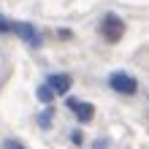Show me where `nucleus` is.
Returning a JSON list of instances; mask_svg holds the SVG:
<instances>
[{
	"label": "nucleus",
	"instance_id": "f03ea898",
	"mask_svg": "<svg viewBox=\"0 0 149 149\" xmlns=\"http://www.w3.org/2000/svg\"><path fill=\"white\" fill-rule=\"evenodd\" d=\"M109 87L114 92H119V95H133L136 90H138V81L130 73H122V71H117V73H111L109 76Z\"/></svg>",
	"mask_w": 149,
	"mask_h": 149
},
{
	"label": "nucleus",
	"instance_id": "1a4fd4ad",
	"mask_svg": "<svg viewBox=\"0 0 149 149\" xmlns=\"http://www.w3.org/2000/svg\"><path fill=\"white\" fill-rule=\"evenodd\" d=\"M3 149H24V146H22L19 141H6V144H3Z\"/></svg>",
	"mask_w": 149,
	"mask_h": 149
},
{
	"label": "nucleus",
	"instance_id": "39448f33",
	"mask_svg": "<svg viewBox=\"0 0 149 149\" xmlns=\"http://www.w3.org/2000/svg\"><path fill=\"white\" fill-rule=\"evenodd\" d=\"M46 84H49L57 95H65L68 90H71V76H68V73H52V76L46 79Z\"/></svg>",
	"mask_w": 149,
	"mask_h": 149
},
{
	"label": "nucleus",
	"instance_id": "9d476101",
	"mask_svg": "<svg viewBox=\"0 0 149 149\" xmlns=\"http://www.w3.org/2000/svg\"><path fill=\"white\" fill-rule=\"evenodd\" d=\"M95 149H109V146H106V141H95Z\"/></svg>",
	"mask_w": 149,
	"mask_h": 149
},
{
	"label": "nucleus",
	"instance_id": "0eeeda50",
	"mask_svg": "<svg viewBox=\"0 0 149 149\" xmlns=\"http://www.w3.org/2000/svg\"><path fill=\"white\" fill-rule=\"evenodd\" d=\"M0 33H14V24H11V22H6L3 16H0Z\"/></svg>",
	"mask_w": 149,
	"mask_h": 149
},
{
	"label": "nucleus",
	"instance_id": "423d86ee",
	"mask_svg": "<svg viewBox=\"0 0 149 149\" xmlns=\"http://www.w3.org/2000/svg\"><path fill=\"white\" fill-rule=\"evenodd\" d=\"M52 98H54V90H52L49 84L38 87V100H41V103H52Z\"/></svg>",
	"mask_w": 149,
	"mask_h": 149
},
{
	"label": "nucleus",
	"instance_id": "f257e3e1",
	"mask_svg": "<svg viewBox=\"0 0 149 149\" xmlns=\"http://www.w3.org/2000/svg\"><path fill=\"white\" fill-rule=\"evenodd\" d=\"M100 33H103L106 41L117 43L122 36H125V22H122L117 14H106V19H103V24H100Z\"/></svg>",
	"mask_w": 149,
	"mask_h": 149
},
{
	"label": "nucleus",
	"instance_id": "20e7f679",
	"mask_svg": "<svg viewBox=\"0 0 149 149\" xmlns=\"http://www.w3.org/2000/svg\"><path fill=\"white\" fill-rule=\"evenodd\" d=\"M14 33H16V36H19L22 41H27L30 46H38V43H41L38 30L33 27V24H27V22H16V24H14Z\"/></svg>",
	"mask_w": 149,
	"mask_h": 149
},
{
	"label": "nucleus",
	"instance_id": "6e6552de",
	"mask_svg": "<svg viewBox=\"0 0 149 149\" xmlns=\"http://www.w3.org/2000/svg\"><path fill=\"white\" fill-rule=\"evenodd\" d=\"M49 122H52V109H46V111L41 114V125H43V127H49Z\"/></svg>",
	"mask_w": 149,
	"mask_h": 149
},
{
	"label": "nucleus",
	"instance_id": "7ed1b4c3",
	"mask_svg": "<svg viewBox=\"0 0 149 149\" xmlns=\"http://www.w3.org/2000/svg\"><path fill=\"white\" fill-rule=\"evenodd\" d=\"M65 106L71 109V111H76V119H79V122H90V119L95 117V109H92V103H84V100L68 98V100H65Z\"/></svg>",
	"mask_w": 149,
	"mask_h": 149
}]
</instances>
